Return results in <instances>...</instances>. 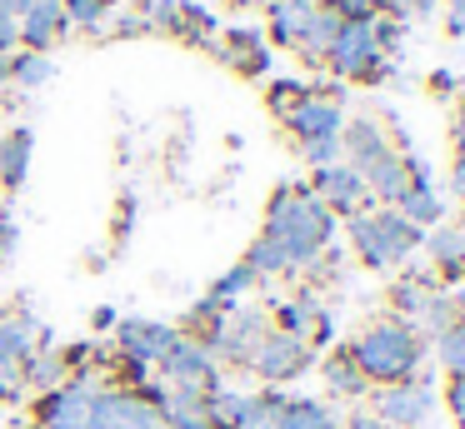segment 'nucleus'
<instances>
[{"label":"nucleus","instance_id":"c756f323","mask_svg":"<svg viewBox=\"0 0 465 429\" xmlns=\"http://www.w3.org/2000/svg\"><path fill=\"white\" fill-rule=\"evenodd\" d=\"M281 429H341V419H335L321 399H285Z\"/></svg>","mask_w":465,"mask_h":429},{"label":"nucleus","instance_id":"bb28decb","mask_svg":"<svg viewBox=\"0 0 465 429\" xmlns=\"http://www.w3.org/2000/svg\"><path fill=\"white\" fill-rule=\"evenodd\" d=\"M55 75V60L41 50H11V85L15 90H41Z\"/></svg>","mask_w":465,"mask_h":429},{"label":"nucleus","instance_id":"4c0bfd02","mask_svg":"<svg viewBox=\"0 0 465 429\" xmlns=\"http://www.w3.org/2000/svg\"><path fill=\"white\" fill-rule=\"evenodd\" d=\"M445 30L465 35V0H445Z\"/></svg>","mask_w":465,"mask_h":429},{"label":"nucleus","instance_id":"cd10ccee","mask_svg":"<svg viewBox=\"0 0 465 429\" xmlns=\"http://www.w3.org/2000/svg\"><path fill=\"white\" fill-rule=\"evenodd\" d=\"M61 10H65V25L71 30H91V35H101L105 20L121 10V0H61Z\"/></svg>","mask_w":465,"mask_h":429},{"label":"nucleus","instance_id":"9b49d317","mask_svg":"<svg viewBox=\"0 0 465 429\" xmlns=\"http://www.w3.org/2000/svg\"><path fill=\"white\" fill-rule=\"evenodd\" d=\"M41 345H51V335L35 325V315H21V309L0 315V375H15Z\"/></svg>","mask_w":465,"mask_h":429},{"label":"nucleus","instance_id":"e433bc0d","mask_svg":"<svg viewBox=\"0 0 465 429\" xmlns=\"http://www.w3.org/2000/svg\"><path fill=\"white\" fill-rule=\"evenodd\" d=\"M345 429H385V424H381V414H375V409L355 405L351 414H345Z\"/></svg>","mask_w":465,"mask_h":429},{"label":"nucleus","instance_id":"393cba45","mask_svg":"<svg viewBox=\"0 0 465 429\" xmlns=\"http://www.w3.org/2000/svg\"><path fill=\"white\" fill-rule=\"evenodd\" d=\"M321 375H325V385H331V395H341V399H361L365 389V375L355 369V359H351V349H335L331 359H321Z\"/></svg>","mask_w":465,"mask_h":429},{"label":"nucleus","instance_id":"a18cd8bd","mask_svg":"<svg viewBox=\"0 0 465 429\" xmlns=\"http://www.w3.org/2000/svg\"><path fill=\"white\" fill-rule=\"evenodd\" d=\"M5 5H11L15 15H21V10H25V5H35V0H5Z\"/></svg>","mask_w":465,"mask_h":429},{"label":"nucleus","instance_id":"c85d7f7f","mask_svg":"<svg viewBox=\"0 0 465 429\" xmlns=\"http://www.w3.org/2000/svg\"><path fill=\"white\" fill-rule=\"evenodd\" d=\"M241 265L251 269L255 279H275V275H291V259H285V249L275 245L271 235L251 239V249H245V259H241Z\"/></svg>","mask_w":465,"mask_h":429},{"label":"nucleus","instance_id":"1a4fd4ad","mask_svg":"<svg viewBox=\"0 0 465 429\" xmlns=\"http://www.w3.org/2000/svg\"><path fill=\"white\" fill-rule=\"evenodd\" d=\"M281 125H285V135L295 140V145H311V140H331V135H341V125H345V110L335 105V100H325V95H305L301 105H291L281 115Z\"/></svg>","mask_w":465,"mask_h":429},{"label":"nucleus","instance_id":"b1692460","mask_svg":"<svg viewBox=\"0 0 465 429\" xmlns=\"http://www.w3.org/2000/svg\"><path fill=\"white\" fill-rule=\"evenodd\" d=\"M395 210H401L415 229L445 225V200H440V190H435V185H405V195L395 200Z\"/></svg>","mask_w":465,"mask_h":429},{"label":"nucleus","instance_id":"f8f14e48","mask_svg":"<svg viewBox=\"0 0 465 429\" xmlns=\"http://www.w3.org/2000/svg\"><path fill=\"white\" fill-rule=\"evenodd\" d=\"M15 25H21V50H41V55H51V50L71 35L61 0H35V5H25Z\"/></svg>","mask_w":465,"mask_h":429},{"label":"nucleus","instance_id":"7ed1b4c3","mask_svg":"<svg viewBox=\"0 0 465 429\" xmlns=\"http://www.w3.org/2000/svg\"><path fill=\"white\" fill-rule=\"evenodd\" d=\"M325 70L335 80H381L391 70V55H385L381 35H375V15L371 20H341L335 45L325 55Z\"/></svg>","mask_w":465,"mask_h":429},{"label":"nucleus","instance_id":"79ce46f5","mask_svg":"<svg viewBox=\"0 0 465 429\" xmlns=\"http://www.w3.org/2000/svg\"><path fill=\"white\" fill-rule=\"evenodd\" d=\"M450 145H455V160H465V120H455V130H450Z\"/></svg>","mask_w":465,"mask_h":429},{"label":"nucleus","instance_id":"a19ab883","mask_svg":"<svg viewBox=\"0 0 465 429\" xmlns=\"http://www.w3.org/2000/svg\"><path fill=\"white\" fill-rule=\"evenodd\" d=\"M91 329H115V309H111V305H101V309L91 315Z\"/></svg>","mask_w":465,"mask_h":429},{"label":"nucleus","instance_id":"a211bd4d","mask_svg":"<svg viewBox=\"0 0 465 429\" xmlns=\"http://www.w3.org/2000/svg\"><path fill=\"white\" fill-rule=\"evenodd\" d=\"M435 289H440V285H435L430 275H420V269H401V275L391 279V309H395V319L415 325V319H420V309L430 305Z\"/></svg>","mask_w":465,"mask_h":429},{"label":"nucleus","instance_id":"7c9ffc66","mask_svg":"<svg viewBox=\"0 0 465 429\" xmlns=\"http://www.w3.org/2000/svg\"><path fill=\"white\" fill-rule=\"evenodd\" d=\"M255 285H261V279H255L245 265H235V269H225V275L215 279V285H211V295H205V299H211L215 309H235V305H241V299L251 295Z\"/></svg>","mask_w":465,"mask_h":429},{"label":"nucleus","instance_id":"4be33fe9","mask_svg":"<svg viewBox=\"0 0 465 429\" xmlns=\"http://www.w3.org/2000/svg\"><path fill=\"white\" fill-rule=\"evenodd\" d=\"M321 319H325L321 299H315L311 289H305V295H291L281 309H275L271 325H275V329H285L291 339H305V345H311V335H315V325H321Z\"/></svg>","mask_w":465,"mask_h":429},{"label":"nucleus","instance_id":"f03ea898","mask_svg":"<svg viewBox=\"0 0 465 429\" xmlns=\"http://www.w3.org/2000/svg\"><path fill=\"white\" fill-rule=\"evenodd\" d=\"M355 359V369L365 375V385H405V379H415V369H420L425 359V339L415 335V325H405V319H375V325H365L361 335H355V345H345Z\"/></svg>","mask_w":465,"mask_h":429},{"label":"nucleus","instance_id":"6ab92c4d","mask_svg":"<svg viewBox=\"0 0 465 429\" xmlns=\"http://www.w3.org/2000/svg\"><path fill=\"white\" fill-rule=\"evenodd\" d=\"M365 190H371L375 205H395V200L405 195V185H411V175H405V150H391V155H381L371 170H361Z\"/></svg>","mask_w":465,"mask_h":429},{"label":"nucleus","instance_id":"6e6552de","mask_svg":"<svg viewBox=\"0 0 465 429\" xmlns=\"http://www.w3.org/2000/svg\"><path fill=\"white\" fill-rule=\"evenodd\" d=\"M311 195L321 200L325 210H331L335 219H351V215H361V210H371L375 200H371V190H365V180L355 175L345 160H335V165H325V170H315L311 175Z\"/></svg>","mask_w":465,"mask_h":429},{"label":"nucleus","instance_id":"c03bdc74","mask_svg":"<svg viewBox=\"0 0 465 429\" xmlns=\"http://www.w3.org/2000/svg\"><path fill=\"white\" fill-rule=\"evenodd\" d=\"M165 429H211L205 419H181V424H165Z\"/></svg>","mask_w":465,"mask_h":429},{"label":"nucleus","instance_id":"58836bf2","mask_svg":"<svg viewBox=\"0 0 465 429\" xmlns=\"http://www.w3.org/2000/svg\"><path fill=\"white\" fill-rule=\"evenodd\" d=\"M430 90H435V95H455V90H460V75H455V70H435Z\"/></svg>","mask_w":465,"mask_h":429},{"label":"nucleus","instance_id":"0eeeda50","mask_svg":"<svg viewBox=\"0 0 465 429\" xmlns=\"http://www.w3.org/2000/svg\"><path fill=\"white\" fill-rule=\"evenodd\" d=\"M435 409H440V399H435L425 385H415V379L385 385L381 395H375V414H381L385 429H430Z\"/></svg>","mask_w":465,"mask_h":429},{"label":"nucleus","instance_id":"2f4dec72","mask_svg":"<svg viewBox=\"0 0 465 429\" xmlns=\"http://www.w3.org/2000/svg\"><path fill=\"white\" fill-rule=\"evenodd\" d=\"M430 349H435V365L445 375H465V325H450L445 335H435Z\"/></svg>","mask_w":465,"mask_h":429},{"label":"nucleus","instance_id":"ea45409f","mask_svg":"<svg viewBox=\"0 0 465 429\" xmlns=\"http://www.w3.org/2000/svg\"><path fill=\"white\" fill-rule=\"evenodd\" d=\"M450 195L465 200V160H455V165H450Z\"/></svg>","mask_w":465,"mask_h":429},{"label":"nucleus","instance_id":"412c9836","mask_svg":"<svg viewBox=\"0 0 465 429\" xmlns=\"http://www.w3.org/2000/svg\"><path fill=\"white\" fill-rule=\"evenodd\" d=\"M335 30H341V15H335L331 5H315V15H311V25H305L301 45H295V55H301L311 70H325V55H331V45H335Z\"/></svg>","mask_w":465,"mask_h":429},{"label":"nucleus","instance_id":"20e7f679","mask_svg":"<svg viewBox=\"0 0 465 429\" xmlns=\"http://www.w3.org/2000/svg\"><path fill=\"white\" fill-rule=\"evenodd\" d=\"M311 365H315V349L305 345V339H291L285 329L271 325V335L255 345V355H251V365H245V369L275 389V385H291V379H301Z\"/></svg>","mask_w":465,"mask_h":429},{"label":"nucleus","instance_id":"f3484780","mask_svg":"<svg viewBox=\"0 0 465 429\" xmlns=\"http://www.w3.org/2000/svg\"><path fill=\"white\" fill-rule=\"evenodd\" d=\"M71 375H75L71 359H65V349H55V345H41V349H35V355L21 365V385L35 389V395H51V389H61Z\"/></svg>","mask_w":465,"mask_h":429},{"label":"nucleus","instance_id":"473e14b6","mask_svg":"<svg viewBox=\"0 0 465 429\" xmlns=\"http://www.w3.org/2000/svg\"><path fill=\"white\" fill-rule=\"evenodd\" d=\"M311 95V85L305 80H271V90H265V105H271V115L281 120L291 105H301V100Z\"/></svg>","mask_w":465,"mask_h":429},{"label":"nucleus","instance_id":"5701e85b","mask_svg":"<svg viewBox=\"0 0 465 429\" xmlns=\"http://www.w3.org/2000/svg\"><path fill=\"white\" fill-rule=\"evenodd\" d=\"M371 210H361V215L345 219V235H351V249H355V259H361L365 269H391V255H385V239H381V229H375Z\"/></svg>","mask_w":465,"mask_h":429},{"label":"nucleus","instance_id":"dca6fc26","mask_svg":"<svg viewBox=\"0 0 465 429\" xmlns=\"http://www.w3.org/2000/svg\"><path fill=\"white\" fill-rule=\"evenodd\" d=\"M311 15H315L311 0H265V30H271V40H275V45H285V50L301 45Z\"/></svg>","mask_w":465,"mask_h":429},{"label":"nucleus","instance_id":"f257e3e1","mask_svg":"<svg viewBox=\"0 0 465 429\" xmlns=\"http://www.w3.org/2000/svg\"><path fill=\"white\" fill-rule=\"evenodd\" d=\"M261 235H271L285 249L291 269H311L335 239V215L311 195V185H275Z\"/></svg>","mask_w":465,"mask_h":429},{"label":"nucleus","instance_id":"aec40b11","mask_svg":"<svg viewBox=\"0 0 465 429\" xmlns=\"http://www.w3.org/2000/svg\"><path fill=\"white\" fill-rule=\"evenodd\" d=\"M31 160H35V135L25 125L5 130V140H0V185L5 190H21L25 175H31Z\"/></svg>","mask_w":465,"mask_h":429},{"label":"nucleus","instance_id":"9d476101","mask_svg":"<svg viewBox=\"0 0 465 429\" xmlns=\"http://www.w3.org/2000/svg\"><path fill=\"white\" fill-rule=\"evenodd\" d=\"M391 150H401V145H391V135H385V125L375 115H355V120H345L341 125V160L361 175V170H371L381 155H391Z\"/></svg>","mask_w":465,"mask_h":429},{"label":"nucleus","instance_id":"37998d69","mask_svg":"<svg viewBox=\"0 0 465 429\" xmlns=\"http://www.w3.org/2000/svg\"><path fill=\"white\" fill-rule=\"evenodd\" d=\"M11 90V55H0V95Z\"/></svg>","mask_w":465,"mask_h":429},{"label":"nucleus","instance_id":"f704fd0d","mask_svg":"<svg viewBox=\"0 0 465 429\" xmlns=\"http://www.w3.org/2000/svg\"><path fill=\"white\" fill-rule=\"evenodd\" d=\"M15 10L0 0V55H11V50H21V25H15Z\"/></svg>","mask_w":465,"mask_h":429},{"label":"nucleus","instance_id":"4468645a","mask_svg":"<svg viewBox=\"0 0 465 429\" xmlns=\"http://www.w3.org/2000/svg\"><path fill=\"white\" fill-rule=\"evenodd\" d=\"M420 249L430 255V265H435V275L440 279H465V229L455 225H435V229H425V239H420Z\"/></svg>","mask_w":465,"mask_h":429},{"label":"nucleus","instance_id":"2eb2a0df","mask_svg":"<svg viewBox=\"0 0 465 429\" xmlns=\"http://www.w3.org/2000/svg\"><path fill=\"white\" fill-rule=\"evenodd\" d=\"M371 215H375V229H381V239H385V255H391V265H405V259L420 249L425 229H415L395 205H375Z\"/></svg>","mask_w":465,"mask_h":429},{"label":"nucleus","instance_id":"de8ad7c7","mask_svg":"<svg viewBox=\"0 0 465 429\" xmlns=\"http://www.w3.org/2000/svg\"><path fill=\"white\" fill-rule=\"evenodd\" d=\"M311 5H335V0H311Z\"/></svg>","mask_w":465,"mask_h":429},{"label":"nucleus","instance_id":"49530a36","mask_svg":"<svg viewBox=\"0 0 465 429\" xmlns=\"http://www.w3.org/2000/svg\"><path fill=\"white\" fill-rule=\"evenodd\" d=\"M460 120H465V85H460Z\"/></svg>","mask_w":465,"mask_h":429},{"label":"nucleus","instance_id":"a878e982","mask_svg":"<svg viewBox=\"0 0 465 429\" xmlns=\"http://www.w3.org/2000/svg\"><path fill=\"white\" fill-rule=\"evenodd\" d=\"M241 419H245V395L241 389H225V385L205 389V424L211 429H241Z\"/></svg>","mask_w":465,"mask_h":429},{"label":"nucleus","instance_id":"ddd939ff","mask_svg":"<svg viewBox=\"0 0 465 429\" xmlns=\"http://www.w3.org/2000/svg\"><path fill=\"white\" fill-rule=\"evenodd\" d=\"M215 55L235 70V75H265L271 70V45L261 40V30L235 25L225 40H215Z\"/></svg>","mask_w":465,"mask_h":429},{"label":"nucleus","instance_id":"423d86ee","mask_svg":"<svg viewBox=\"0 0 465 429\" xmlns=\"http://www.w3.org/2000/svg\"><path fill=\"white\" fill-rule=\"evenodd\" d=\"M265 335H271V315L255 309V305H235V309H225V325H221V335H215L211 349H215V359L245 369L251 355H255V345H261Z\"/></svg>","mask_w":465,"mask_h":429},{"label":"nucleus","instance_id":"72a5a7b5","mask_svg":"<svg viewBox=\"0 0 465 429\" xmlns=\"http://www.w3.org/2000/svg\"><path fill=\"white\" fill-rule=\"evenodd\" d=\"M301 150V160L311 170H325V165H335L341 160V135H331V140H311V145H295Z\"/></svg>","mask_w":465,"mask_h":429},{"label":"nucleus","instance_id":"39448f33","mask_svg":"<svg viewBox=\"0 0 465 429\" xmlns=\"http://www.w3.org/2000/svg\"><path fill=\"white\" fill-rule=\"evenodd\" d=\"M155 369L175 389H215L221 385V359H215V349L201 345V339H185V335L155 359Z\"/></svg>","mask_w":465,"mask_h":429},{"label":"nucleus","instance_id":"c9c22d12","mask_svg":"<svg viewBox=\"0 0 465 429\" xmlns=\"http://www.w3.org/2000/svg\"><path fill=\"white\" fill-rule=\"evenodd\" d=\"M440 399L450 405V414L465 424V375H445V395Z\"/></svg>","mask_w":465,"mask_h":429}]
</instances>
